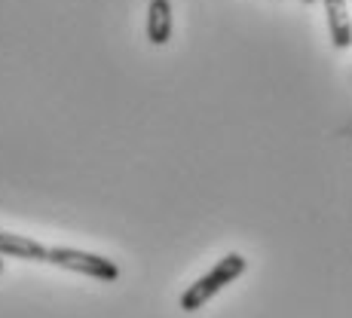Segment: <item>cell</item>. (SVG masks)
<instances>
[{
  "mask_svg": "<svg viewBox=\"0 0 352 318\" xmlns=\"http://www.w3.org/2000/svg\"><path fill=\"white\" fill-rule=\"evenodd\" d=\"M245 266H248V260L242 254L221 257V260L214 263V266L208 269L199 282H193V285L181 294V309H184V313H196V309H202L214 294H218V291H224L230 282L239 279V275L245 273Z\"/></svg>",
  "mask_w": 352,
  "mask_h": 318,
  "instance_id": "6da1fadb",
  "label": "cell"
},
{
  "mask_svg": "<svg viewBox=\"0 0 352 318\" xmlns=\"http://www.w3.org/2000/svg\"><path fill=\"white\" fill-rule=\"evenodd\" d=\"M46 263H56V266H65L71 273H83L89 279L98 282H117L120 279V266L113 260L101 254H89V251H77V248H46Z\"/></svg>",
  "mask_w": 352,
  "mask_h": 318,
  "instance_id": "7a4b0ae2",
  "label": "cell"
},
{
  "mask_svg": "<svg viewBox=\"0 0 352 318\" xmlns=\"http://www.w3.org/2000/svg\"><path fill=\"white\" fill-rule=\"evenodd\" d=\"M172 37V0H151L147 6V40L166 46Z\"/></svg>",
  "mask_w": 352,
  "mask_h": 318,
  "instance_id": "3957f363",
  "label": "cell"
},
{
  "mask_svg": "<svg viewBox=\"0 0 352 318\" xmlns=\"http://www.w3.org/2000/svg\"><path fill=\"white\" fill-rule=\"evenodd\" d=\"M324 12H328V25H331V37H334L337 49H346L352 43V31H349V3L346 0H324Z\"/></svg>",
  "mask_w": 352,
  "mask_h": 318,
  "instance_id": "277c9868",
  "label": "cell"
},
{
  "mask_svg": "<svg viewBox=\"0 0 352 318\" xmlns=\"http://www.w3.org/2000/svg\"><path fill=\"white\" fill-rule=\"evenodd\" d=\"M0 257H19V260H46V245L16 233H0Z\"/></svg>",
  "mask_w": 352,
  "mask_h": 318,
  "instance_id": "5b68a950",
  "label": "cell"
},
{
  "mask_svg": "<svg viewBox=\"0 0 352 318\" xmlns=\"http://www.w3.org/2000/svg\"><path fill=\"white\" fill-rule=\"evenodd\" d=\"M0 273H3V257H0Z\"/></svg>",
  "mask_w": 352,
  "mask_h": 318,
  "instance_id": "8992f818",
  "label": "cell"
},
{
  "mask_svg": "<svg viewBox=\"0 0 352 318\" xmlns=\"http://www.w3.org/2000/svg\"><path fill=\"white\" fill-rule=\"evenodd\" d=\"M303 3H316V0H303Z\"/></svg>",
  "mask_w": 352,
  "mask_h": 318,
  "instance_id": "52a82bcc",
  "label": "cell"
}]
</instances>
